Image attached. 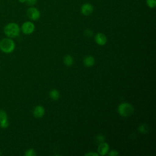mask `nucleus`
Here are the masks:
<instances>
[{
  "label": "nucleus",
  "mask_w": 156,
  "mask_h": 156,
  "mask_svg": "<svg viewBox=\"0 0 156 156\" xmlns=\"http://www.w3.org/2000/svg\"><path fill=\"white\" fill-rule=\"evenodd\" d=\"M21 29L19 25L14 22L7 23L4 27V33L9 38H16L19 36Z\"/></svg>",
  "instance_id": "1"
},
{
  "label": "nucleus",
  "mask_w": 156,
  "mask_h": 156,
  "mask_svg": "<svg viewBox=\"0 0 156 156\" xmlns=\"http://www.w3.org/2000/svg\"><path fill=\"white\" fill-rule=\"evenodd\" d=\"M15 48V43L11 38L6 37L0 41V50L5 54L12 52Z\"/></svg>",
  "instance_id": "2"
},
{
  "label": "nucleus",
  "mask_w": 156,
  "mask_h": 156,
  "mask_svg": "<svg viewBox=\"0 0 156 156\" xmlns=\"http://www.w3.org/2000/svg\"><path fill=\"white\" fill-rule=\"evenodd\" d=\"M118 112L121 116L127 117L133 114L134 108L130 104L124 102L119 105L118 107Z\"/></svg>",
  "instance_id": "3"
},
{
  "label": "nucleus",
  "mask_w": 156,
  "mask_h": 156,
  "mask_svg": "<svg viewBox=\"0 0 156 156\" xmlns=\"http://www.w3.org/2000/svg\"><path fill=\"white\" fill-rule=\"evenodd\" d=\"M26 15L27 17L32 21H37L40 18V10L34 6H30L27 9Z\"/></svg>",
  "instance_id": "4"
},
{
  "label": "nucleus",
  "mask_w": 156,
  "mask_h": 156,
  "mask_svg": "<svg viewBox=\"0 0 156 156\" xmlns=\"http://www.w3.org/2000/svg\"><path fill=\"white\" fill-rule=\"evenodd\" d=\"M20 29L23 34L29 35L34 32L35 30V25L32 22L27 21L23 23Z\"/></svg>",
  "instance_id": "5"
},
{
  "label": "nucleus",
  "mask_w": 156,
  "mask_h": 156,
  "mask_svg": "<svg viewBox=\"0 0 156 156\" xmlns=\"http://www.w3.org/2000/svg\"><path fill=\"white\" fill-rule=\"evenodd\" d=\"M94 10V7L92 4L88 2L83 4L80 7V12L84 16L90 15Z\"/></svg>",
  "instance_id": "6"
},
{
  "label": "nucleus",
  "mask_w": 156,
  "mask_h": 156,
  "mask_svg": "<svg viewBox=\"0 0 156 156\" xmlns=\"http://www.w3.org/2000/svg\"><path fill=\"white\" fill-rule=\"evenodd\" d=\"M9 126L8 116L6 112L2 109L0 110V127L2 129H7Z\"/></svg>",
  "instance_id": "7"
},
{
  "label": "nucleus",
  "mask_w": 156,
  "mask_h": 156,
  "mask_svg": "<svg viewBox=\"0 0 156 156\" xmlns=\"http://www.w3.org/2000/svg\"><path fill=\"white\" fill-rule=\"evenodd\" d=\"M94 40L96 43L101 46L105 45L107 43V38L105 34L103 33H98L94 37Z\"/></svg>",
  "instance_id": "8"
},
{
  "label": "nucleus",
  "mask_w": 156,
  "mask_h": 156,
  "mask_svg": "<svg viewBox=\"0 0 156 156\" xmlns=\"http://www.w3.org/2000/svg\"><path fill=\"white\" fill-rule=\"evenodd\" d=\"M44 108L41 105L36 106L33 110V115L36 118H41L44 115Z\"/></svg>",
  "instance_id": "9"
},
{
  "label": "nucleus",
  "mask_w": 156,
  "mask_h": 156,
  "mask_svg": "<svg viewBox=\"0 0 156 156\" xmlns=\"http://www.w3.org/2000/svg\"><path fill=\"white\" fill-rule=\"evenodd\" d=\"M108 144L105 142H102L100 143L98 147V152L101 155H105L108 151Z\"/></svg>",
  "instance_id": "10"
},
{
  "label": "nucleus",
  "mask_w": 156,
  "mask_h": 156,
  "mask_svg": "<svg viewBox=\"0 0 156 156\" xmlns=\"http://www.w3.org/2000/svg\"><path fill=\"white\" fill-rule=\"evenodd\" d=\"M83 65L85 66L90 67V66H92L93 65H94L95 60H94V58L93 56L88 55V56H87L84 58V59L83 60Z\"/></svg>",
  "instance_id": "11"
},
{
  "label": "nucleus",
  "mask_w": 156,
  "mask_h": 156,
  "mask_svg": "<svg viewBox=\"0 0 156 156\" xmlns=\"http://www.w3.org/2000/svg\"><path fill=\"white\" fill-rule=\"evenodd\" d=\"M49 96L52 100H57L60 97V93L57 90H52L49 92Z\"/></svg>",
  "instance_id": "12"
},
{
  "label": "nucleus",
  "mask_w": 156,
  "mask_h": 156,
  "mask_svg": "<svg viewBox=\"0 0 156 156\" xmlns=\"http://www.w3.org/2000/svg\"><path fill=\"white\" fill-rule=\"evenodd\" d=\"M63 62H64V63L66 66H71L73 64L74 60H73V58L72 56H71L69 55H67L64 57Z\"/></svg>",
  "instance_id": "13"
},
{
  "label": "nucleus",
  "mask_w": 156,
  "mask_h": 156,
  "mask_svg": "<svg viewBox=\"0 0 156 156\" xmlns=\"http://www.w3.org/2000/svg\"><path fill=\"white\" fill-rule=\"evenodd\" d=\"M146 3L151 9H154L156 6V0H146Z\"/></svg>",
  "instance_id": "14"
},
{
  "label": "nucleus",
  "mask_w": 156,
  "mask_h": 156,
  "mask_svg": "<svg viewBox=\"0 0 156 156\" xmlns=\"http://www.w3.org/2000/svg\"><path fill=\"white\" fill-rule=\"evenodd\" d=\"M36 153L34 149H29L25 151L24 155L25 156H36Z\"/></svg>",
  "instance_id": "15"
},
{
  "label": "nucleus",
  "mask_w": 156,
  "mask_h": 156,
  "mask_svg": "<svg viewBox=\"0 0 156 156\" xmlns=\"http://www.w3.org/2000/svg\"><path fill=\"white\" fill-rule=\"evenodd\" d=\"M147 127L145 124L141 125L139 127V131L141 133H146L147 132Z\"/></svg>",
  "instance_id": "16"
},
{
  "label": "nucleus",
  "mask_w": 156,
  "mask_h": 156,
  "mask_svg": "<svg viewBox=\"0 0 156 156\" xmlns=\"http://www.w3.org/2000/svg\"><path fill=\"white\" fill-rule=\"evenodd\" d=\"M37 0H26L25 3L29 6H34L36 4Z\"/></svg>",
  "instance_id": "17"
},
{
  "label": "nucleus",
  "mask_w": 156,
  "mask_h": 156,
  "mask_svg": "<svg viewBox=\"0 0 156 156\" xmlns=\"http://www.w3.org/2000/svg\"><path fill=\"white\" fill-rule=\"evenodd\" d=\"M96 140L98 141V142L99 143H102L104 142L105 140V137L104 135H99L96 136Z\"/></svg>",
  "instance_id": "18"
},
{
  "label": "nucleus",
  "mask_w": 156,
  "mask_h": 156,
  "mask_svg": "<svg viewBox=\"0 0 156 156\" xmlns=\"http://www.w3.org/2000/svg\"><path fill=\"white\" fill-rule=\"evenodd\" d=\"M84 34H85V35L88 37H90L93 34V32L90 30V29H86L85 31H84Z\"/></svg>",
  "instance_id": "19"
},
{
  "label": "nucleus",
  "mask_w": 156,
  "mask_h": 156,
  "mask_svg": "<svg viewBox=\"0 0 156 156\" xmlns=\"http://www.w3.org/2000/svg\"><path fill=\"white\" fill-rule=\"evenodd\" d=\"M119 155V153L116 150H112L108 154V155H109V156H116V155Z\"/></svg>",
  "instance_id": "20"
},
{
  "label": "nucleus",
  "mask_w": 156,
  "mask_h": 156,
  "mask_svg": "<svg viewBox=\"0 0 156 156\" xmlns=\"http://www.w3.org/2000/svg\"><path fill=\"white\" fill-rule=\"evenodd\" d=\"M85 155L86 156H98L99 154L98 153H95V152H88L85 154Z\"/></svg>",
  "instance_id": "21"
},
{
  "label": "nucleus",
  "mask_w": 156,
  "mask_h": 156,
  "mask_svg": "<svg viewBox=\"0 0 156 156\" xmlns=\"http://www.w3.org/2000/svg\"><path fill=\"white\" fill-rule=\"evenodd\" d=\"M18 1H19L20 3H25L26 0H18Z\"/></svg>",
  "instance_id": "22"
},
{
  "label": "nucleus",
  "mask_w": 156,
  "mask_h": 156,
  "mask_svg": "<svg viewBox=\"0 0 156 156\" xmlns=\"http://www.w3.org/2000/svg\"><path fill=\"white\" fill-rule=\"evenodd\" d=\"M1 155V151H0V155Z\"/></svg>",
  "instance_id": "23"
}]
</instances>
